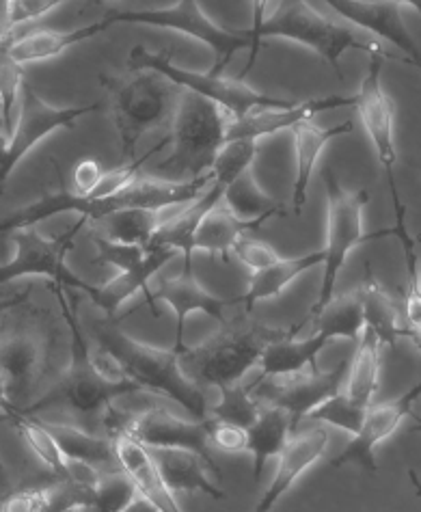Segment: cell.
<instances>
[{"mask_svg":"<svg viewBox=\"0 0 421 512\" xmlns=\"http://www.w3.org/2000/svg\"><path fill=\"white\" fill-rule=\"evenodd\" d=\"M52 165L59 173V182H61L59 191L44 195L31 206L3 214V217H0V234L11 236L13 232L31 229L37 223H42L50 217H57V214H63V212H76L80 214V219H85L87 223L89 221L95 223L111 217L115 212L134 210V208L162 210V208L184 206L190 199H197L203 188H206L208 182L212 180V175H206V178L193 180V182H165L156 178H141L132 186H128L124 193H119L115 197L91 199V197H80L74 191H67L63 171L57 165V160H52Z\"/></svg>","mask_w":421,"mask_h":512,"instance_id":"1","label":"cell"},{"mask_svg":"<svg viewBox=\"0 0 421 512\" xmlns=\"http://www.w3.org/2000/svg\"><path fill=\"white\" fill-rule=\"evenodd\" d=\"M268 3H253L255 7V16H253V50H251V59L247 67L240 72L238 80H242L251 72V67L255 65L257 52L264 46L262 42L266 37H283V39H292L296 44H303L311 48L316 55L322 57L324 63H329L333 70L337 72L339 78H344L342 65H339V57L344 55L346 50H359V52H368L370 57H391L389 52H385L383 44L378 42L376 37H361L348 26L335 24L329 18H324L322 13L316 9H311L309 3H303V0H290V3H279V11L273 18L262 20L264 7Z\"/></svg>","mask_w":421,"mask_h":512,"instance_id":"2","label":"cell"},{"mask_svg":"<svg viewBox=\"0 0 421 512\" xmlns=\"http://www.w3.org/2000/svg\"><path fill=\"white\" fill-rule=\"evenodd\" d=\"M232 121L219 104L184 91L167 134L171 154L152 167L156 180L193 182L212 175Z\"/></svg>","mask_w":421,"mask_h":512,"instance_id":"3","label":"cell"},{"mask_svg":"<svg viewBox=\"0 0 421 512\" xmlns=\"http://www.w3.org/2000/svg\"><path fill=\"white\" fill-rule=\"evenodd\" d=\"M288 333L290 329H275L255 320H225L212 338L182 350V372L201 389L238 385L244 374L260 366L264 350Z\"/></svg>","mask_w":421,"mask_h":512,"instance_id":"4","label":"cell"},{"mask_svg":"<svg viewBox=\"0 0 421 512\" xmlns=\"http://www.w3.org/2000/svg\"><path fill=\"white\" fill-rule=\"evenodd\" d=\"M102 87L111 100L121 160L128 165L145 132L171 128L184 89L152 70H130L117 76L102 74Z\"/></svg>","mask_w":421,"mask_h":512,"instance_id":"5","label":"cell"},{"mask_svg":"<svg viewBox=\"0 0 421 512\" xmlns=\"http://www.w3.org/2000/svg\"><path fill=\"white\" fill-rule=\"evenodd\" d=\"M93 331L95 342L111 350L143 392L167 396L184 407L197 422H208L210 407L206 394L182 372L180 355L173 348L165 350L134 340L117 327L115 320L95 322Z\"/></svg>","mask_w":421,"mask_h":512,"instance_id":"6","label":"cell"},{"mask_svg":"<svg viewBox=\"0 0 421 512\" xmlns=\"http://www.w3.org/2000/svg\"><path fill=\"white\" fill-rule=\"evenodd\" d=\"M322 182L327 188V247H324V277L318 294V303L309 309L307 318H316L333 299L339 271H342L348 253L363 242L393 236V227L374 234L363 232V210L368 206L370 193H350L339 184L331 167L322 169Z\"/></svg>","mask_w":421,"mask_h":512,"instance_id":"7","label":"cell"},{"mask_svg":"<svg viewBox=\"0 0 421 512\" xmlns=\"http://www.w3.org/2000/svg\"><path fill=\"white\" fill-rule=\"evenodd\" d=\"M50 288L61 305L67 327H70L72 357H70V366H67V370L61 374L59 383L54 385L46 396L37 398V402H33L31 407L24 411V415H35L39 411L52 407V404H63V407L83 417H95L100 413L106 415V411L113 407V400L124 398L126 394L100 381V376L95 374L91 366L89 344L85 340L83 329H80L74 305H70V301H67L65 288L57 284H50Z\"/></svg>","mask_w":421,"mask_h":512,"instance_id":"8","label":"cell"},{"mask_svg":"<svg viewBox=\"0 0 421 512\" xmlns=\"http://www.w3.org/2000/svg\"><path fill=\"white\" fill-rule=\"evenodd\" d=\"M128 65H130V70H152V72L162 74L165 78H169L173 85H178L180 89L197 93V96L219 104L221 109L232 119H242L260 109H273V106L290 104V100L264 96V93L255 91L249 85H244L238 78L214 76L210 72L201 74V72L184 70V67L173 63L169 50L149 52L143 46H137L130 52Z\"/></svg>","mask_w":421,"mask_h":512,"instance_id":"9","label":"cell"},{"mask_svg":"<svg viewBox=\"0 0 421 512\" xmlns=\"http://www.w3.org/2000/svg\"><path fill=\"white\" fill-rule=\"evenodd\" d=\"M104 20L108 26L113 24H145L158 26V29L178 31L186 37H193L197 42L206 44L214 50V65L210 74L225 76V67L232 63L234 55L244 48L253 50V33L251 31H227L223 26L214 24L203 13L197 0H180L167 9H143V11H108Z\"/></svg>","mask_w":421,"mask_h":512,"instance_id":"10","label":"cell"},{"mask_svg":"<svg viewBox=\"0 0 421 512\" xmlns=\"http://www.w3.org/2000/svg\"><path fill=\"white\" fill-rule=\"evenodd\" d=\"M104 424L108 433H124L132 437L145 450H188L199 454L206 461L216 476L221 478V469L214 463L210 452L208 422L184 420L173 415L165 407H149L134 415H124L117 409H108L104 415Z\"/></svg>","mask_w":421,"mask_h":512,"instance_id":"11","label":"cell"},{"mask_svg":"<svg viewBox=\"0 0 421 512\" xmlns=\"http://www.w3.org/2000/svg\"><path fill=\"white\" fill-rule=\"evenodd\" d=\"M85 225L87 221L80 219L57 238H46L33 227L13 232L11 240L13 245H16V255H13L11 262L0 266V286H5L9 281H16L20 277H46L52 284H57L61 288L80 290L91 296L95 292V286L76 277L70 268L65 266L67 253L74 249L76 236Z\"/></svg>","mask_w":421,"mask_h":512,"instance_id":"12","label":"cell"},{"mask_svg":"<svg viewBox=\"0 0 421 512\" xmlns=\"http://www.w3.org/2000/svg\"><path fill=\"white\" fill-rule=\"evenodd\" d=\"M98 109V102L89 106H67V109H59V106L48 104L29 83H24L18 121L13 126L11 137L0 147V195L7 191L11 173L16 171V167L35 145L50 137L52 132L74 128L80 117L95 113Z\"/></svg>","mask_w":421,"mask_h":512,"instance_id":"13","label":"cell"},{"mask_svg":"<svg viewBox=\"0 0 421 512\" xmlns=\"http://www.w3.org/2000/svg\"><path fill=\"white\" fill-rule=\"evenodd\" d=\"M389 57H370V70L368 76L363 78V85L357 98V111L361 117V124L368 132V137L374 145L376 156L387 175V186L391 193L393 212H396V227L406 229V206L402 204V197L396 184V163H398V150H396V109H393L391 98L383 89V65ZM393 61V59H391Z\"/></svg>","mask_w":421,"mask_h":512,"instance_id":"14","label":"cell"},{"mask_svg":"<svg viewBox=\"0 0 421 512\" xmlns=\"http://www.w3.org/2000/svg\"><path fill=\"white\" fill-rule=\"evenodd\" d=\"M350 361H339L333 370H305L285 376H268V379H257L251 387L253 398L268 407H279L288 411L292 417V426L301 424V420L309 417L324 402L331 400L342 392L346 383Z\"/></svg>","mask_w":421,"mask_h":512,"instance_id":"15","label":"cell"},{"mask_svg":"<svg viewBox=\"0 0 421 512\" xmlns=\"http://www.w3.org/2000/svg\"><path fill=\"white\" fill-rule=\"evenodd\" d=\"M50 366L48 335L31 325L0 335V379L13 409L24 413L37 400Z\"/></svg>","mask_w":421,"mask_h":512,"instance_id":"16","label":"cell"},{"mask_svg":"<svg viewBox=\"0 0 421 512\" xmlns=\"http://www.w3.org/2000/svg\"><path fill=\"white\" fill-rule=\"evenodd\" d=\"M421 398V381L413 385L409 392H404L400 398L389 400L383 404H372L363 417V424L359 433L352 437L348 446L339 452L331 465L344 467V465H359L368 471L378 469L374 450L383 443L387 437L396 433L398 426L404 422V417L413 415V404Z\"/></svg>","mask_w":421,"mask_h":512,"instance_id":"17","label":"cell"},{"mask_svg":"<svg viewBox=\"0 0 421 512\" xmlns=\"http://www.w3.org/2000/svg\"><path fill=\"white\" fill-rule=\"evenodd\" d=\"M154 303H167L175 312V318H178V327H175L173 350L180 355L186 348L184 346L186 318L193 312H201V314H208L214 320L225 322V307L232 303H238V296H234V299H219V296L210 294L199 284L193 268H182L180 277L160 279L156 290H149L145 294V305L152 307V314L156 316Z\"/></svg>","mask_w":421,"mask_h":512,"instance_id":"18","label":"cell"},{"mask_svg":"<svg viewBox=\"0 0 421 512\" xmlns=\"http://www.w3.org/2000/svg\"><path fill=\"white\" fill-rule=\"evenodd\" d=\"M327 5L350 24L372 33L378 42L385 39L398 46L406 55V61L421 70V50L404 26L402 0H327Z\"/></svg>","mask_w":421,"mask_h":512,"instance_id":"19","label":"cell"},{"mask_svg":"<svg viewBox=\"0 0 421 512\" xmlns=\"http://www.w3.org/2000/svg\"><path fill=\"white\" fill-rule=\"evenodd\" d=\"M344 106H357V98L346 96H324L305 102H290L285 106H273V109H260L251 115L234 119L227 128L225 143L229 141H260L270 134L294 128L303 121H311L318 113L344 109Z\"/></svg>","mask_w":421,"mask_h":512,"instance_id":"20","label":"cell"},{"mask_svg":"<svg viewBox=\"0 0 421 512\" xmlns=\"http://www.w3.org/2000/svg\"><path fill=\"white\" fill-rule=\"evenodd\" d=\"M327 446H329V433L327 428L322 426L309 428L305 433L292 437L279 456V467L275 471L273 482L268 484V489L260 497V502L255 504L253 512L273 510L281 497L294 487V482L301 478L324 452H327Z\"/></svg>","mask_w":421,"mask_h":512,"instance_id":"21","label":"cell"},{"mask_svg":"<svg viewBox=\"0 0 421 512\" xmlns=\"http://www.w3.org/2000/svg\"><path fill=\"white\" fill-rule=\"evenodd\" d=\"M227 191V184L214 180L212 186L206 193H201L197 201L190 206H182L175 217H171L165 225H162L154 234L152 242H149L147 249L162 247V249H173L184 255V268H193L190 262V255L195 251V234L201 225V221L208 217V212L223 201V195Z\"/></svg>","mask_w":421,"mask_h":512,"instance_id":"22","label":"cell"},{"mask_svg":"<svg viewBox=\"0 0 421 512\" xmlns=\"http://www.w3.org/2000/svg\"><path fill=\"white\" fill-rule=\"evenodd\" d=\"M111 439L115 443L119 467L130 476L137 491L145 495L160 512H184L178 504V497H175V493L162 480L149 450H145L141 443L124 433H117Z\"/></svg>","mask_w":421,"mask_h":512,"instance_id":"23","label":"cell"},{"mask_svg":"<svg viewBox=\"0 0 421 512\" xmlns=\"http://www.w3.org/2000/svg\"><path fill=\"white\" fill-rule=\"evenodd\" d=\"M149 454L162 480L175 495L199 491L212 500H227V493L210 480V476H216V471L199 454L188 450H149Z\"/></svg>","mask_w":421,"mask_h":512,"instance_id":"24","label":"cell"},{"mask_svg":"<svg viewBox=\"0 0 421 512\" xmlns=\"http://www.w3.org/2000/svg\"><path fill=\"white\" fill-rule=\"evenodd\" d=\"M175 255H178V251L173 249H147L145 260L141 264L130 268V271H121L111 281H106L104 286H95V292L89 299L95 303V307H100L106 316H113L121 305L132 299L134 294H147L149 281H152V277H156L160 268H165V264H169Z\"/></svg>","mask_w":421,"mask_h":512,"instance_id":"25","label":"cell"},{"mask_svg":"<svg viewBox=\"0 0 421 512\" xmlns=\"http://www.w3.org/2000/svg\"><path fill=\"white\" fill-rule=\"evenodd\" d=\"M352 121L346 124H337L333 128H320L314 121H303L292 128L294 134V154H296V180L292 188V199H294V212L298 214L303 210L307 201V188L311 182V173L318 165V160L333 139L344 137V134L352 132Z\"/></svg>","mask_w":421,"mask_h":512,"instance_id":"26","label":"cell"},{"mask_svg":"<svg viewBox=\"0 0 421 512\" xmlns=\"http://www.w3.org/2000/svg\"><path fill=\"white\" fill-rule=\"evenodd\" d=\"M307 320L309 318H301V322H296L294 327H290V333L285 335V338L273 342L264 350L262 361H260L262 379H268V376L305 372V368L320 370L316 361L318 353L331 340L322 333H314L311 338H305V340H294V335L305 327Z\"/></svg>","mask_w":421,"mask_h":512,"instance_id":"27","label":"cell"},{"mask_svg":"<svg viewBox=\"0 0 421 512\" xmlns=\"http://www.w3.org/2000/svg\"><path fill=\"white\" fill-rule=\"evenodd\" d=\"M182 206L171 208H134L115 212L111 217L93 223V236H100L113 242H121V245H134L147 249L149 242H152L154 234L165 225L171 217L178 214Z\"/></svg>","mask_w":421,"mask_h":512,"instance_id":"28","label":"cell"},{"mask_svg":"<svg viewBox=\"0 0 421 512\" xmlns=\"http://www.w3.org/2000/svg\"><path fill=\"white\" fill-rule=\"evenodd\" d=\"M106 29H108V22L104 18L93 24L80 26V29H74V31L42 29V31H33L13 39L7 50H9V57L18 65L39 63V61H48L63 55L67 48L83 44L87 39L100 35Z\"/></svg>","mask_w":421,"mask_h":512,"instance_id":"29","label":"cell"},{"mask_svg":"<svg viewBox=\"0 0 421 512\" xmlns=\"http://www.w3.org/2000/svg\"><path fill=\"white\" fill-rule=\"evenodd\" d=\"M324 264V251H314L301 255V258H281L277 264L262 268V271L253 273L249 281V290L238 296V303H244V312H253L257 303H264L268 299H277V296L288 288L294 279L307 273L309 268H316Z\"/></svg>","mask_w":421,"mask_h":512,"instance_id":"30","label":"cell"},{"mask_svg":"<svg viewBox=\"0 0 421 512\" xmlns=\"http://www.w3.org/2000/svg\"><path fill=\"white\" fill-rule=\"evenodd\" d=\"M48 433L59 443L61 452L67 461H78L98 467L100 471H117L119 461L115 452V443L108 437H98L89 433L85 428H78L72 424H59V422H44Z\"/></svg>","mask_w":421,"mask_h":512,"instance_id":"31","label":"cell"},{"mask_svg":"<svg viewBox=\"0 0 421 512\" xmlns=\"http://www.w3.org/2000/svg\"><path fill=\"white\" fill-rule=\"evenodd\" d=\"M266 219H257V221H242L236 214L229 210L223 201L216 204L208 217L201 221L197 234H195V251H208L212 255H219L221 260H229L234 247L238 245V240L244 238L251 232H257Z\"/></svg>","mask_w":421,"mask_h":512,"instance_id":"32","label":"cell"},{"mask_svg":"<svg viewBox=\"0 0 421 512\" xmlns=\"http://www.w3.org/2000/svg\"><path fill=\"white\" fill-rule=\"evenodd\" d=\"M380 353H383V342H380V338L372 329L365 327L359 338L357 353L350 361L348 379L342 387V394L352 404H357L359 409L365 411L372 407V400L378 389Z\"/></svg>","mask_w":421,"mask_h":512,"instance_id":"33","label":"cell"},{"mask_svg":"<svg viewBox=\"0 0 421 512\" xmlns=\"http://www.w3.org/2000/svg\"><path fill=\"white\" fill-rule=\"evenodd\" d=\"M294 433L292 417L288 411L279 407H268L262 404L260 417L249 428V452L253 456V480L260 484L266 461L273 456H281V452L288 446Z\"/></svg>","mask_w":421,"mask_h":512,"instance_id":"34","label":"cell"},{"mask_svg":"<svg viewBox=\"0 0 421 512\" xmlns=\"http://www.w3.org/2000/svg\"><path fill=\"white\" fill-rule=\"evenodd\" d=\"M363 303V320L365 327L372 329L380 342L396 346L398 338H402L404 327L400 325V307L391 299V294L383 288V284L374 277L372 268L368 266L365 277L357 286Z\"/></svg>","mask_w":421,"mask_h":512,"instance_id":"35","label":"cell"},{"mask_svg":"<svg viewBox=\"0 0 421 512\" xmlns=\"http://www.w3.org/2000/svg\"><path fill=\"white\" fill-rule=\"evenodd\" d=\"M5 420L13 424L22 441L29 446L37 461L48 467L50 474H54L59 480L70 478V461H67L59 448V443L48 433V428L42 424V420H37L33 415H24L20 411H13Z\"/></svg>","mask_w":421,"mask_h":512,"instance_id":"36","label":"cell"},{"mask_svg":"<svg viewBox=\"0 0 421 512\" xmlns=\"http://www.w3.org/2000/svg\"><path fill=\"white\" fill-rule=\"evenodd\" d=\"M223 204L232 210L242 221H257V219H273L285 217V206L268 197L260 184L255 182L253 169L247 171L236 182L227 186L223 195Z\"/></svg>","mask_w":421,"mask_h":512,"instance_id":"37","label":"cell"},{"mask_svg":"<svg viewBox=\"0 0 421 512\" xmlns=\"http://www.w3.org/2000/svg\"><path fill=\"white\" fill-rule=\"evenodd\" d=\"M316 320V333L327 335L329 340L348 338L352 342H359L365 329L359 288L350 290L342 296H333L331 303L322 309Z\"/></svg>","mask_w":421,"mask_h":512,"instance_id":"38","label":"cell"},{"mask_svg":"<svg viewBox=\"0 0 421 512\" xmlns=\"http://www.w3.org/2000/svg\"><path fill=\"white\" fill-rule=\"evenodd\" d=\"M219 392H221V398L214 407H210L208 420L234 424L249 430L257 422V417H260V411H262V404L257 402L251 394V387H242L238 383L232 387H223Z\"/></svg>","mask_w":421,"mask_h":512,"instance_id":"39","label":"cell"},{"mask_svg":"<svg viewBox=\"0 0 421 512\" xmlns=\"http://www.w3.org/2000/svg\"><path fill=\"white\" fill-rule=\"evenodd\" d=\"M9 46L0 48V147L11 137L13 132V109H16L18 98H22L24 87V72L22 65H18L9 57Z\"/></svg>","mask_w":421,"mask_h":512,"instance_id":"40","label":"cell"},{"mask_svg":"<svg viewBox=\"0 0 421 512\" xmlns=\"http://www.w3.org/2000/svg\"><path fill=\"white\" fill-rule=\"evenodd\" d=\"M137 493V487L124 469L106 471L89 504L80 508V512H124Z\"/></svg>","mask_w":421,"mask_h":512,"instance_id":"41","label":"cell"},{"mask_svg":"<svg viewBox=\"0 0 421 512\" xmlns=\"http://www.w3.org/2000/svg\"><path fill=\"white\" fill-rule=\"evenodd\" d=\"M260 152L257 141H229L223 145V150L216 156V163L212 167V178L223 184L236 182L240 175L251 171L253 160Z\"/></svg>","mask_w":421,"mask_h":512,"instance_id":"42","label":"cell"},{"mask_svg":"<svg viewBox=\"0 0 421 512\" xmlns=\"http://www.w3.org/2000/svg\"><path fill=\"white\" fill-rule=\"evenodd\" d=\"M89 359L95 374H98L100 381L106 383L108 387L119 389V392H124L126 396L143 392V389L130 379L126 368L121 366V361L104 344L95 342V346H89Z\"/></svg>","mask_w":421,"mask_h":512,"instance_id":"43","label":"cell"},{"mask_svg":"<svg viewBox=\"0 0 421 512\" xmlns=\"http://www.w3.org/2000/svg\"><path fill=\"white\" fill-rule=\"evenodd\" d=\"M365 409H359L357 404H352L342 392L337 396H333L331 400H327L318 407L314 413L309 415V420H316V422H324V424H331L346 430L352 437L359 433V428L363 424V417H365Z\"/></svg>","mask_w":421,"mask_h":512,"instance_id":"44","label":"cell"},{"mask_svg":"<svg viewBox=\"0 0 421 512\" xmlns=\"http://www.w3.org/2000/svg\"><path fill=\"white\" fill-rule=\"evenodd\" d=\"M95 249H98V258L95 264H106L121 268V271H130L137 264H141L147 255V249L134 247V245H121V242L106 240L100 236H93Z\"/></svg>","mask_w":421,"mask_h":512,"instance_id":"45","label":"cell"},{"mask_svg":"<svg viewBox=\"0 0 421 512\" xmlns=\"http://www.w3.org/2000/svg\"><path fill=\"white\" fill-rule=\"evenodd\" d=\"M232 255L242 266L251 268L253 273L262 271V268L273 266L281 260V255L273 247L266 245L264 240H257V238H251V236L240 238L238 245L232 251Z\"/></svg>","mask_w":421,"mask_h":512,"instance_id":"46","label":"cell"},{"mask_svg":"<svg viewBox=\"0 0 421 512\" xmlns=\"http://www.w3.org/2000/svg\"><path fill=\"white\" fill-rule=\"evenodd\" d=\"M210 446L223 452H249V430L234 424L208 420Z\"/></svg>","mask_w":421,"mask_h":512,"instance_id":"47","label":"cell"},{"mask_svg":"<svg viewBox=\"0 0 421 512\" xmlns=\"http://www.w3.org/2000/svg\"><path fill=\"white\" fill-rule=\"evenodd\" d=\"M65 0H9V26L11 31L22 24L39 20L46 13L59 9Z\"/></svg>","mask_w":421,"mask_h":512,"instance_id":"48","label":"cell"},{"mask_svg":"<svg viewBox=\"0 0 421 512\" xmlns=\"http://www.w3.org/2000/svg\"><path fill=\"white\" fill-rule=\"evenodd\" d=\"M0 512H48V489H24L7 493Z\"/></svg>","mask_w":421,"mask_h":512,"instance_id":"49","label":"cell"},{"mask_svg":"<svg viewBox=\"0 0 421 512\" xmlns=\"http://www.w3.org/2000/svg\"><path fill=\"white\" fill-rule=\"evenodd\" d=\"M102 175H104V171H102L98 160L83 158L74 169V186H76L74 193L80 197H89L95 188H98Z\"/></svg>","mask_w":421,"mask_h":512,"instance_id":"50","label":"cell"},{"mask_svg":"<svg viewBox=\"0 0 421 512\" xmlns=\"http://www.w3.org/2000/svg\"><path fill=\"white\" fill-rule=\"evenodd\" d=\"M26 299H29V290L20 292V294H13V296H7V299H0V318H3L7 312H11V309H16L22 303H26Z\"/></svg>","mask_w":421,"mask_h":512,"instance_id":"51","label":"cell"},{"mask_svg":"<svg viewBox=\"0 0 421 512\" xmlns=\"http://www.w3.org/2000/svg\"><path fill=\"white\" fill-rule=\"evenodd\" d=\"M124 512H160V510L152 502H149L145 495L137 493V497H134V500L126 506Z\"/></svg>","mask_w":421,"mask_h":512,"instance_id":"52","label":"cell"},{"mask_svg":"<svg viewBox=\"0 0 421 512\" xmlns=\"http://www.w3.org/2000/svg\"><path fill=\"white\" fill-rule=\"evenodd\" d=\"M402 338H411V342L421 350V327L419 329H415V331H409V329H404V333H402Z\"/></svg>","mask_w":421,"mask_h":512,"instance_id":"53","label":"cell"},{"mask_svg":"<svg viewBox=\"0 0 421 512\" xmlns=\"http://www.w3.org/2000/svg\"><path fill=\"white\" fill-rule=\"evenodd\" d=\"M409 478H411V482H413V487H415V491H417V495L421 497V482H419V478H417V474L413 469H409Z\"/></svg>","mask_w":421,"mask_h":512,"instance_id":"54","label":"cell"},{"mask_svg":"<svg viewBox=\"0 0 421 512\" xmlns=\"http://www.w3.org/2000/svg\"><path fill=\"white\" fill-rule=\"evenodd\" d=\"M404 7H413L417 13H421V0H402Z\"/></svg>","mask_w":421,"mask_h":512,"instance_id":"55","label":"cell"},{"mask_svg":"<svg viewBox=\"0 0 421 512\" xmlns=\"http://www.w3.org/2000/svg\"><path fill=\"white\" fill-rule=\"evenodd\" d=\"M5 495H7V480H5V476H3V478H0V504H3Z\"/></svg>","mask_w":421,"mask_h":512,"instance_id":"56","label":"cell"},{"mask_svg":"<svg viewBox=\"0 0 421 512\" xmlns=\"http://www.w3.org/2000/svg\"><path fill=\"white\" fill-rule=\"evenodd\" d=\"M411 433H421V417H415V426L411 428Z\"/></svg>","mask_w":421,"mask_h":512,"instance_id":"57","label":"cell"},{"mask_svg":"<svg viewBox=\"0 0 421 512\" xmlns=\"http://www.w3.org/2000/svg\"><path fill=\"white\" fill-rule=\"evenodd\" d=\"M0 476H5V469H3V463H0Z\"/></svg>","mask_w":421,"mask_h":512,"instance_id":"58","label":"cell"},{"mask_svg":"<svg viewBox=\"0 0 421 512\" xmlns=\"http://www.w3.org/2000/svg\"><path fill=\"white\" fill-rule=\"evenodd\" d=\"M419 288H421V268H419Z\"/></svg>","mask_w":421,"mask_h":512,"instance_id":"59","label":"cell"}]
</instances>
